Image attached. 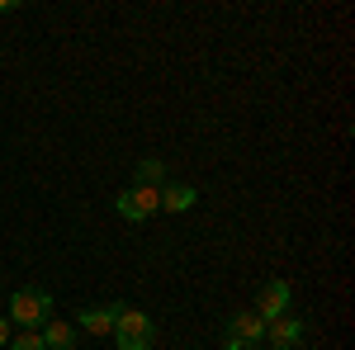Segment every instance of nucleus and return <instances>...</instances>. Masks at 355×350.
<instances>
[{
    "instance_id": "nucleus-1",
    "label": "nucleus",
    "mask_w": 355,
    "mask_h": 350,
    "mask_svg": "<svg viewBox=\"0 0 355 350\" xmlns=\"http://www.w3.org/2000/svg\"><path fill=\"white\" fill-rule=\"evenodd\" d=\"M114 346L119 350H152V341H157V326H152V317L147 313H137V308H128V303H119L114 308Z\"/></svg>"
},
{
    "instance_id": "nucleus-2",
    "label": "nucleus",
    "mask_w": 355,
    "mask_h": 350,
    "mask_svg": "<svg viewBox=\"0 0 355 350\" xmlns=\"http://www.w3.org/2000/svg\"><path fill=\"white\" fill-rule=\"evenodd\" d=\"M53 317V294L48 289H19L10 294V326L15 331H33Z\"/></svg>"
},
{
    "instance_id": "nucleus-3",
    "label": "nucleus",
    "mask_w": 355,
    "mask_h": 350,
    "mask_svg": "<svg viewBox=\"0 0 355 350\" xmlns=\"http://www.w3.org/2000/svg\"><path fill=\"white\" fill-rule=\"evenodd\" d=\"M157 209H162V189H152V185H133L114 199V213L123 218V222H147Z\"/></svg>"
},
{
    "instance_id": "nucleus-4",
    "label": "nucleus",
    "mask_w": 355,
    "mask_h": 350,
    "mask_svg": "<svg viewBox=\"0 0 355 350\" xmlns=\"http://www.w3.org/2000/svg\"><path fill=\"white\" fill-rule=\"evenodd\" d=\"M261 341H266V322L256 313H237L223 326V350H256Z\"/></svg>"
},
{
    "instance_id": "nucleus-5",
    "label": "nucleus",
    "mask_w": 355,
    "mask_h": 350,
    "mask_svg": "<svg viewBox=\"0 0 355 350\" xmlns=\"http://www.w3.org/2000/svg\"><path fill=\"white\" fill-rule=\"evenodd\" d=\"M289 303H294V289H289V279H270L261 298H256V317L261 322H275V317H284L289 313Z\"/></svg>"
},
{
    "instance_id": "nucleus-6",
    "label": "nucleus",
    "mask_w": 355,
    "mask_h": 350,
    "mask_svg": "<svg viewBox=\"0 0 355 350\" xmlns=\"http://www.w3.org/2000/svg\"><path fill=\"white\" fill-rule=\"evenodd\" d=\"M266 341H270V350H294V346H303V322L284 313V317L266 322Z\"/></svg>"
},
{
    "instance_id": "nucleus-7",
    "label": "nucleus",
    "mask_w": 355,
    "mask_h": 350,
    "mask_svg": "<svg viewBox=\"0 0 355 350\" xmlns=\"http://www.w3.org/2000/svg\"><path fill=\"white\" fill-rule=\"evenodd\" d=\"M114 308H119V303H105V308H81V313H76V331L110 336V331H114Z\"/></svg>"
},
{
    "instance_id": "nucleus-8",
    "label": "nucleus",
    "mask_w": 355,
    "mask_h": 350,
    "mask_svg": "<svg viewBox=\"0 0 355 350\" xmlns=\"http://www.w3.org/2000/svg\"><path fill=\"white\" fill-rule=\"evenodd\" d=\"M194 199H199V189H194V185H175V180H166V185H162V209H166V213H185V209H194Z\"/></svg>"
},
{
    "instance_id": "nucleus-9",
    "label": "nucleus",
    "mask_w": 355,
    "mask_h": 350,
    "mask_svg": "<svg viewBox=\"0 0 355 350\" xmlns=\"http://www.w3.org/2000/svg\"><path fill=\"white\" fill-rule=\"evenodd\" d=\"M38 336H43V350H71V346H76V326L57 322V317H48Z\"/></svg>"
},
{
    "instance_id": "nucleus-10",
    "label": "nucleus",
    "mask_w": 355,
    "mask_h": 350,
    "mask_svg": "<svg viewBox=\"0 0 355 350\" xmlns=\"http://www.w3.org/2000/svg\"><path fill=\"white\" fill-rule=\"evenodd\" d=\"M133 185H152V189H162V185H166V166L157 161V157H152V161H142V166H137V180H133Z\"/></svg>"
},
{
    "instance_id": "nucleus-11",
    "label": "nucleus",
    "mask_w": 355,
    "mask_h": 350,
    "mask_svg": "<svg viewBox=\"0 0 355 350\" xmlns=\"http://www.w3.org/2000/svg\"><path fill=\"white\" fill-rule=\"evenodd\" d=\"M10 350H43V336L38 331H15L10 336Z\"/></svg>"
},
{
    "instance_id": "nucleus-12",
    "label": "nucleus",
    "mask_w": 355,
    "mask_h": 350,
    "mask_svg": "<svg viewBox=\"0 0 355 350\" xmlns=\"http://www.w3.org/2000/svg\"><path fill=\"white\" fill-rule=\"evenodd\" d=\"M10 336H15V326H10V317H0V346H10Z\"/></svg>"
},
{
    "instance_id": "nucleus-13",
    "label": "nucleus",
    "mask_w": 355,
    "mask_h": 350,
    "mask_svg": "<svg viewBox=\"0 0 355 350\" xmlns=\"http://www.w3.org/2000/svg\"><path fill=\"white\" fill-rule=\"evenodd\" d=\"M256 350H261V346H256Z\"/></svg>"
}]
</instances>
